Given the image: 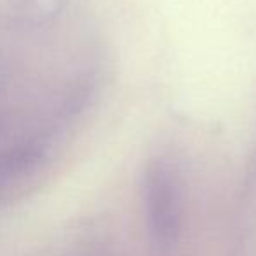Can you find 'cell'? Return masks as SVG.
<instances>
[{
	"instance_id": "obj_1",
	"label": "cell",
	"mask_w": 256,
	"mask_h": 256,
	"mask_svg": "<svg viewBox=\"0 0 256 256\" xmlns=\"http://www.w3.org/2000/svg\"><path fill=\"white\" fill-rule=\"evenodd\" d=\"M144 209L154 246L170 249L181 232V188L174 165L164 156L151 158L142 178Z\"/></svg>"
}]
</instances>
